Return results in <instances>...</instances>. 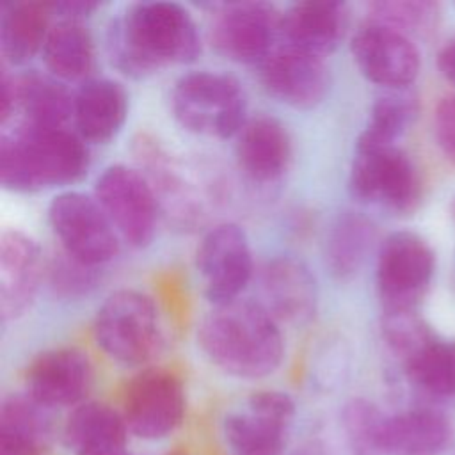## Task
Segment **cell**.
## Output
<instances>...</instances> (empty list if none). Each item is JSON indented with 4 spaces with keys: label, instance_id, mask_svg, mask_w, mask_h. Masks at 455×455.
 <instances>
[{
    "label": "cell",
    "instance_id": "cell-1",
    "mask_svg": "<svg viewBox=\"0 0 455 455\" xmlns=\"http://www.w3.org/2000/svg\"><path fill=\"white\" fill-rule=\"evenodd\" d=\"M105 48L121 75L144 80L165 68L196 62L203 43L197 21L185 5L151 0L130 4L110 20Z\"/></svg>",
    "mask_w": 455,
    "mask_h": 455
},
{
    "label": "cell",
    "instance_id": "cell-2",
    "mask_svg": "<svg viewBox=\"0 0 455 455\" xmlns=\"http://www.w3.org/2000/svg\"><path fill=\"white\" fill-rule=\"evenodd\" d=\"M283 325L251 297L210 306L196 329L201 354L222 373L259 380L279 370L286 354Z\"/></svg>",
    "mask_w": 455,
    "mask_h": 455
},
{
    "label": "cell",
    "instance_id": "cell-3",
    "mask_svg": "<svg viewBox=\"0 0 455 455\" xmlns=\"http://www.w3.org/2000/svg\"><path fill=\"white\" fill-rule=\"evenodd\" d=\"M89 144L73 128H4L0 183L16 194L68 190L89 171Z\"/></svg>",
    "mask_w": 455,
    "mask_h": 455
},
{
    "label": "cell",
    "instance_id": "cell-4",
    "mask_svg": "<svg viewBox=\"0 0 455 455\" xmlns=\"http://www.w3.org/2000/svg\"><path fill=\"white\" fill-rule=\"evenodd\" d=\"M92 341L112 363L148 368L165 348V327L155 299L137 288H119L96 307Z\"/></svg>",
    "mask_w": 455,
    "mask_h": 455
},
{
    "label": "cell",
    "instance_id": "cell-5",
    "mask_svg": "<svg viewBox=\"0 0 455 455\" xmlns=\"http://www.w3.org/2000/svg\"><path fill=\"white\" fill-rule=\"evenodd\" d=\"M172 119L188 133L206 139H235L247 121V92L242 82L219 69H188L169 91Z\"/></svg>",
    "mask_w": 455,
    "mask_h": 455
},
{
    "label": "cell",
    "instance_id": "cell-6",
    "mask_svg": "<svg viewBox=\"0 0 455 455\" xmlns=\"http://www.w3.org/2000/svg\"><path fill=\"white\" fill-rule=\"evenodd\" d=\"M382 338L416 391L455 402V339L437 336L416 311L384 313Z\"/></svg>",
    "mask_w": 455,
    "mask_h": 455
},
{
    "label": "cell",
    "instance_id": "cell-7",
    "mask_svg": "<svg viewBox=\"0 0 455 455\" xmlns=\"http://www.w3.org/2000/svg\"><path fill=\"white\" fill-rule=\"evenodd\" d=\"M348 192L363 204L411 213L418 206L421 181L414 162L396 144L355 142Z\"/></svg>",
    "mask_w": 455,
    "mask_h": 455
},
{
    "label": "cell",
    "instance_id": "cell-8",
    "mask_svg": "<svg viewBox=\"0 0 455 455\" xmlns=\"http://www.w3.org/2000/svg\"><path fill=\"white\" fill-rule=\"evenodd\" d=\"M92 196L112 222L121 242L132 249L153 243L162 217L158 197L135 165L110 164L94 180Z\"/></svg>",
    "mask_w": 455,
    "mask_h": 455
},
{
    "label": "cell",
    "instance_id": "cell-9",
    "mask_svg": "<svg viewBox=\"0 0 455 455\" xmlns=\"http://www.w3.org/2000/svg\"><path fill=\"white\" fill-rule=\"evenodd\" d=\"M46 219L59 249L85 265L103 268L119 254L121 238L92 194L73 188L57 192Z\"/></svg>",
    "mask_w": 455,
    "mask_h": 455
},
{
    "label": "cell",
    "instance_id": "cell-10",
    "mask_svg": "<svg viewBox=\"0 0 455 455\" xmlns=\"http://www.w3.org/2000/svg\"><path fill=\"white\" fill-rule=\"evenodd\" d=\"M434 267V251L423 236L412 231L387 235L375 259V288L382 313L416 311L430 286Z\"/></svg>",
    "mask_w": 455,
    "mask_h": 455
},
{
    "label": "cell",
    "instance_id": "cell-11",
    "mask_svg": "<svg viewBox=\"0 0 455 455\" xmlns=\"http://www.w3.org/2000/svg\"><path fill=\"white\" fill-rule=\"evenodd\" d=\"M208 41L235 64L259 66L279 44L283 11L268 2L212 4Z\"/></svg>",
    "mask_w": 455,
    "mask_h": 455
},
{
    "label": "cell",
    "instance_id": "cell-12",
    "mask_svg": "<svg viewBox=\"0 0 455 455\" xmlns=\"http://www.w3.org/2000/svg\"><path fill=\"white\" fill-rule=\"evenodd\" d=\"M121 414L130 434L140 439L169 437L187 414V387L181 375L165 366L139 370L126 382Z\"/></svg>",
    "mask_w": 455,
    "mask_h": 455
},
{
    "label": "cell",
    "instance_id": "cell-13",
    "mask_svg": "<svg viewBox=\"0 0 455 455\" xmlns=\"http://www.w3.org/2000/svg\"><path fill=\"white\" fill-rule=\"evenodd\" d=\"M194 268L210 306L243 297L254 275V256L245 229L236 222H219L199 240Z\"/></svg>",
    "mask_w": 455,
    "mask_h": 455
},
{
    "label": "cell",
    "instance_id": "cell-14",
    "mask_svg": "<svg viewBox=\"0 0 455 455\" xmlns=\"http://www.w3.org/2000/svg\"><path fill=\"white\" fill-rule=\"evenodd\" d=\"M293 418L295 402L288 393L259 389L224 416L222 435L231 455H281Z\"/></svg>",
    "mask_w": 455,
    "mask_h": 455
},
{
    "label": "cell",
    "instance_id": "cell-15",
    "mask_svg": "<svg viewBox=\"0 0 455 455\" xmlns=\"http://www.w3.org/2000/svg\"><path fill=\"white\" fill-rule=\"evenodd\" d=\"M75 91L52 76L36 69L2 75V126L14 117L27 128H68L73 123Z\"/></svg>",
    "mask_w": 455,
    "mask_h": 455
},
{
    "label": "cell",
    "instance_id": "cell-16",
    "mask_svg": "<svg viewBox=\"0 0 455 455\" xmlns=\"http://www.w3.org/2000/svg\"><path fill=\"white\" fill-rule=\"evenodd\" d=\"M350 53L359 73L386 91L409 89L419 73V52L412 39L371 20L352 34Z\"/></svg>",
    "mask_w": 455,
    "mask_h": 455
},
{
    "label": "cell",
    "instance_id": "cell-17",
    "mask_svg": "<svg viewBox=\"0 0 455 455\" xmlns=\"http://www.w3.org/2000/svg\"><path fill=\"white\" fill-rule=\"evenodd\" d=\"M258 78L270 98L293 110L316 108L331 91L325 59L284 43L258 66Z\"/></svg>",
    "mask_w": 455,
    "mask_h": 455
},
{
    "label": "cell",
    "instance_id": "cell-18",
    "mask_svg": "<svg viewBox=\"0 0 455 455\" xmlns=\"http://www.w3.org/2000/svg\"><path fill=\"white\" fill-rule=\"evenodd\" d=\"M94 368L87 352L60 345L39 352L25 368V393L46 409L76 407L92 387Z\"/></svg>",
    "mask_w": 455,
    "mask_h": 455
},
{
    "label": "cell",
    "instance_id": "cell-19",
    "mask_svg": "<svg viewBox=\"0 0 455 455\" xmlns=\"http://www.w3.org/2000/svg\"><path fill=\"white\" fill-rule=\"evenodd\" d=\"M259 302L281 323L307 325L318 309V283L307 263L279 254L263 263L258 274Z\"/></svg>",
    "mask_w": 455,
    "mask_h": 455
},
{
    "label": "cell",
    "instance_id": "cell-20",
    "mask_svg": "<svg viewBox=\"0 0 455 455\" xmlns=\"http://www.w3.org/2000/svg\"><path fill=\"white\" fill-rule=\"evenodd\" d=\"M46 258L34 236L5 229L0 236V316L4 323L25 316L44 284Z\"/></svg>",
    "mask_w": 455,
    "mask_h": 455
},
{
    "label": "cell",
    "instance_id": "cell-21",
    "mask_svg": "<svg viewBox=\"0 0 455 455\" xmlns=\"http://www.w3.org/2000/svg\"><path fill=\"white\" fill-rule=\"evenodd\" d=\"M235 160L240 172L252 183L279 181L293 162V139L288 126L275 116H249L235 135Z\"/></svg>",
    "mask_w": 455,
    "mask_h": 455
},
{
    "label": "cell",
    "instance_id": "cell-22",
    "mask_svg": "<svg viewBox=\"0 0 455 455\" xmlns=\"http://www.w3.org/2000/svg\"><path fill=\"white\" fill-rule=\"evenodd\" d=\"M135 167L151 183L162 213L171 217L181 228H192L203 220V203L194 187L181 174L180 164L153 137L139 135L133 140Z\"/></svg>",
    "mask_w": 455,
    "mask_h": 455
},
{
    "label": "cell",
    "instance_id": "cell-23",
    "mask_svg": "<svg viewBox=\"0 0 455 455\" xmlns=\"http://www.w3.org/2000/svg\"><path fill=\"white\" fill-rule=\"evenodd\" d=\"M128 112L126 87L116 78L92 76L75 91L73 130L87 144H107L121 133Z\"/></svg>",
    "mask_w": 455,
    "mask_h": 455
},
{
    "label": "cell",
    "instance_id": "cell-24",
    "mask_svg": "<svg viewBox=\"0 0 455 455\" xmlns=\"http://www.w3.org/2000/svg\"><path fill=\"white\" fill-rule=\"evenodd\" d=\"M348 25V11L343 2L304 0L283 11L281 39L316 57H329L341 44Z\"/></svg>",
    "mask_w": 455,
    "mask_h": 455
},
{
    "label": "cell",
    "instance_id": "cell-25",
    "mask_svg": "<svg viewBox=\"0 0 455 455\" xmlns=\"http://www.w3.org/2000/svg\"><path fill=\"white\" fill-rule=\"evenodd\" d=\"M128 434L121 411L98 400L73 407L62 428L71 455H126Z\"/></svg>",
    "mask_w": 455,
    "mask_h": 455
},
{
    "label": "cell",
    "instance_id": "cell-26",
    "mask_svg": "<svg viewBox=\"0 0 455 455\" xmlns=\"http://www.w3.org/2000/svg\"><path fill=\"white\" fill-rule=\"evenodd\" d=\"M53 23L50 2L11 0L0 5V53L9 66H25L44 46Z\"/></svg>",
    "mask_w": 455,
    "mask_h": 455
},
{
    "label": "cell",
    "instance_id": "cell-27",
    "mask_svg": "<svg viewBox=\"0 0 455 455\" xmlns=\"http://www.w3.org/2000/svg\"><path fill=\"white\" fill-rule=\"evenodd\" d=\"M46 73L60 82H85L96 66V44L82 20H53L41 50Z\"/></svg>",
    "mask_w": 455,
    "mask_h": 455
},
{
    "label": "cell",
    "instance_id": "cell-28",
    "mask_svg": "<svg viewBox=\"0 0 455 455\" xmlns=\"http://www.w3.org/2000/svg\"><path fill=\"white\" fill-rule=\"evenodd\" d=\"M453 439L450 419L434 407L389 414L386 455H443Z\"/></svg>",
    "mask_w": 455,
    "mask_h": 455
},
{
    "label": "cell",
    "instance_id": "cell-29",
    "mask_svg": "<svg viewBox=\"0 0 455 455\" xmlns=\"http://www.w3.org/2000/svg\"><path fill=\"white\" fill-rule=\"evenodd\" d=\"M375 238L377 228L370 217L354 210L339 212L323 242V259L331 275L338 281L352 279L370 256Z\"/></svg>",
    "mask_w": 455,
    "mask_h": 455
},
{
    "label": "cell",
    "instance_id": "cell-30",
    "mask_svg": "<svg viewBox=\"0 0 455 455\" xmlns=\"http://www.w3.org/2000/svg\"><path fill=\"white\" fill-rule=\"evenodd\" d=\"M419 103L409 89H393L380 94L370 110V119L355 142L396 144V139L414 123Z\"/></svg>",
    "mask_w": 455,
    "mask_h": 455
},
{
    "label": "cell",
    "instance_id": "cell-31",
    "mask_svg": "<svg viewBox=\"0 0 455 455\" xmlns=\"http://www.w3.org/2000/svg\"><path fill=\"white\" fill-rule=\"evenodd\" d=\"M389 414L366 398H352L341 411V428L354 455H386Z\"/></svg>",
    "mask_w": 455,
    "mask_h": 455
},
{
    "label": "cell",
    "instance_id": "cell-32",
    "mask_svg": "<svg viewBox=\"0 0 455 455\" xmlns=\"http://www.w3.org/2000/svg\"><path fill=\"white\" fill-rule=\"evenodd\" d=\"M103 281V268L85 265L64 251L46 258L44 284L60 300H82L92 295Z\"/></svg>",
    "mask_w": 455,
    "mask_h": 455
},
{
    "label": "cell",
    "instance_id": "cell-33",
    "mask_svg": "<svg viewBox=\"0 0 455 455\" xmlns=\"http://www.w3.org/2000/svg\"><path fill=\"white\" fill-rule=\"evenodd\" d=\"M370 20L411 34H428L439 20V5L428 0H386L370 4Z\"/></svg>",
    "mask_w": 455,
    "mask_h": 455
},
{
    "label": "cell",
    "instance_id": "cell-34",
    "mask_svg": "<svg viewBox=\"0 0 455 455\" xmlns=\"http://www.w3.org/2000/svg\"><path fill=\"white\" fill-rule=\"evenodd\" d=\"M434 137L446 160L455 164V92L443 96L434 110Z\"/></svg>",
    "mask_w": 455,
    "mask_h": 455
},
{
    "label": "cell",
    "instance_id": "cell-35",
    "mask_svg": "<svg viewBox=\"0 0 455 455\" xmlns=\"http://www.w3.org/2000/svg\"><path fill=\"white\" fill-rule=\"evenodd\" d=\"M44 444L34 437L0 430V455H43Z\"/></svg>",
    "mask_w": 455,
    "mask_h": 455
},
{
    "label": "cell",
    "instance_id": "cell-36",
    "mask_svg": "<svg viewBox=\"0 0 455 455\" xmlns=\"http://www.w3.org/2000/svg\"><path fill=\"white\" fill-rule=\"evenodd\" d=\"M53 20H82L85 21L98 7V2L87 0H64V2H50Z\"/></svg>",
    "mask_w": 455,
    "mask_h": 455
},
{
    "label": "cell",
    "instance_id": "cell-37",
    "mask_svg": "<svg viewBox=\"0 0 455 455\" xmlns=\"http://www.w3.org/2000/svg\"><path fill=\"white\" fill-rule=\"evenodd\" d=\"M437 68L441 75L455 85V37H451L437 53Z\"/></svg>",
    "mask_w": 455,
    "mask_h": 455
},
{
    "label": "cell",
    "instance_id": "cell-38",
    "mask_svg": "<svg viewBox=\"0 0 455 455\" xmlns=\"http://www.w3.org/2000/svg\"><path fill=\"white\" fill-rule=\"evenodd\" d=\"M297 455H329V450H325V444L320 441H309L297 451Z\"/></svg>",
    "mask_w": 455,
    "mask_h": 455
}]
</instances>
